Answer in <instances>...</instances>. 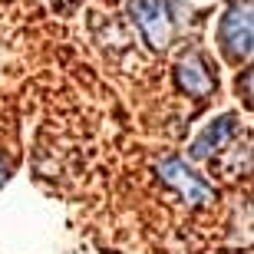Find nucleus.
<instances>
[{"label": "nucleus", "mask_w": 254, "mask_h": 254, "mask_svg": "<svg viewBox=\"0 0 254 254\" xmlns=\"http://www.w3.org/2000/svg\"><path fill=\"white\" fill-rule=\"evenodd\" d=\"M175 83H179L182 93L195 96V99H205V96L215 93V76L208 69V63L201 60V53H185L175 66Z\"/></svg>", "instance_id": "4"}, {"label": "nucleus", "mask_w": 254, "mask_h": 254, "mask_svg": "<svg viewBox=\"0 0 254 254\" xmlns=\"http://www.w3.org/2000/svg\"><path fill=\"white\" fill-rule=\"evenodd\" d=\"M129 13L139 27L142 40L152 50H165L172 43V30H175V17L169 10V0H132Z\"/></svg>", "instance_id": "1"}, {"label": "nucleus", "mask_w": 254, "mask_h": 254, "mask_svg": "<svg viewBox=\"0 0 254 254\" xmlns=\"http://www.w3.org/2000/svg\"><path fill=\"white\" fill-rule=\"evenodd\" d=\"M235 132H238V116H231V113L221 116V119H215V123H211L195 142H191L189 155H191V159H208L211 152H221V149H225Z\"/></svg>", "instance_id": "5"}, {"label": "nucleus", "mask_w": 254, "mask_h": 254, "mask_svg": "<svg viewBox=\"0 0 254 254\" xmlns=\"http://www.w3.org/2000/svg\"><path fill=\"white\" fill-rule=\"evenodd\" d=\"M218 43L225 50V57L235 63L251 57V0H235L225 10V17L218 23Z\"/></svg>", "instance_id": "2"}, {"label": "nucleus", "mask_w": 254, "mask_h": 254, "mask_svg": "<svg viewBox=\"0 0 254 254\" xmlns=\"http://www.w3.org/2000/svg\"><path fill=\"white\" fill-rule=\"evenodd\" d=\"M7 179H10V165H7V159L0 155V189L7 185Z\"/></svg>", "instance_id": "6"}, {"label": "nucleus", "mask_w": 254, "mask_h": 254, "mask_svg": "<svg viewBox=\"0 0 254 254\" xmlns=\"http://www.w3.org/2000/svg\"><path fill=\"white\" fill-rule=\"evenodd\" d=\"M159 179L165 182L169 189L179 191V198L185 205H208V201H215V189H211L201 175H195V172L185 165V159H179V155H165V159L159 162Z\"/></svg>", "instance_id": "3"}]
</instances>
